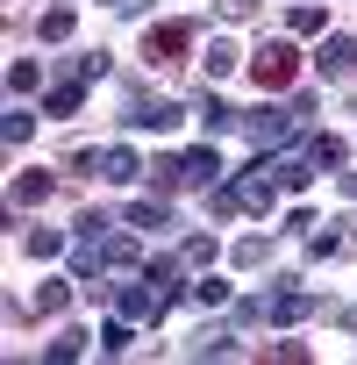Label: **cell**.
<instances>
[{
	"instance_id": "6da1fadb",
	"label": "cell",
	"mask_w": 357,
	"mask_h": 365,
	"mask_svg": "<svg viewBox=\"0 0 357 365\" xmlns=\"http://www.w3.org/2000/svg\"><path fill=\"white\" fill-rule=\"evenodd\" d=\"M314 122V93H300V101H286V108H257V115H243V129H250V143L265 150V143H286L293 129H307Z\"/></svg>"
},
{
	"instance_id": "7a4b0ae2",
	"label": "cell",
	"mask_w": 357,
	"mask_h": 365,
	"mask_svg": "<svg viewBox=\"0 0 357 365\" xmlns=\"http://www.w3.org/2000/svg\"><path fill=\"white\" fill-rule=\"evenodd\" d=\"M65 165H72V172H93V179H107V187H129L136 172H150V165H136V150H72Z\"/></svg>"
},
{
	"instance_id": "3957f363",
	"label": "cell",
	"mask_w": 357,
	"mask_h": 365,
	"mask_svg": "<svg viewBox=\"0 0 357 365\" xmlns=\"http://www.w3.org/2000/svg\"><path fill=\"white\" fill-rule=\"evenodd\" d=\"M272 208V179H229L215 187V215H265Z\"/></svg>"
},
{
	"instance_id": "277c9868",
	"label": "cell",
	"mask_w": 357,
	"mask_h": 365,
	"mask_svg": "<svg viewBox=\"0 0 357 365\" xmlns=\"http://www.w3.org/2000/svg\"><path fill=\"white\" fill-rule=\"evenodd\" d=\"M250 79H257V86H272V93H279V86H293V79H300V51H293V43H265V51L250 58Z\"/></svg>"
},
{
	"instance_id": "5b68a950",
	"label": "cell",
	"mask_w": 357,
	"mask_h": 365,
	"mask_svg": "<svg viewBox=\"0 0 357 365\" xmlns=\"http://www.w3.org/2000/svg\"><path fill=\"white\" fill-rule=\"evenodd\" d=\"M186 51H193V22H164V29H150V43H143L150 65H171V58H186Z\"/></svg>"
},
{
	"instance_id": "8992f818",
	"label": "cell",
	"mask_w": 357,
	"mask_h": 365,
	"mask_svg": "<svg viewBox=\"0 0 357 365\" xmlns=\"http://www.w3.org/2000/svg\"><path fill=\"white\" fill-rule=\"evenodd\" d=\"M314 65H321V72H329V79H350V72H357V36H329V43H321V58H314Z\"/></svg>"
},
{
	"instance_id": "52a82bcc",
	"label": "cell",
	"mask_w": 357,
	"mask_h": 365,
	"mask_svg": "<svg viewBox=\"0 0 357 365\" xmlns=\"http://www.w3.org/2000/svg\"><path fill=\"white\" fill-rule=\"evenodd\" d=\"M129 322H150V315H164V294H143V287H122V301H114Z\"/></svg>"
},
{
	"instance_id": "ba28073f",
	"label": "cell",
	"mask_w": 357,
	"mask_h": 365,
	"mask_svg": "<svg viewBox=\"0 0 357 365\" xmlns=\"http://www.w3.org/2000/svg\"><path fill=\"white\" fill-rule=\"evenodd\" d=\"M300 315H307V294H300V287H279V294L265 301V322H300Z\"/></svg>"
},
{
	"instance_id": "9c48e42d",
	"label": "cell",
	"mask_w": 357,
	"mask_h": 365,
	"mask_svg": "<svg viewBox=\"0 0 357 365\" xmlns=\"http://www.w3.org/2000/svg\"><path fill=\"white\" fill-rule=\"evenodd\" d=\"M79 101H86V79H65L43 93V115H79Z\"/></svg>"
},
{
	"instance_id": "30bf717a",
	"label": "cell",
	"mask_w": 357,
	"mask_h": 365,
	"mask_svg": "<svg viewBox=\"0 0 357 365\" xmlns=\"http://www.w3.org/2000/svg\"><path fill=\"white\" fill-rule=\"evenodd\" d=\"M150 187L157 194H178V187H186V158H150Z\"/></svg>"
},
{
	"instance_id": "8fae6325",
	"label": "cell",
	"mask_w": 357,
	"mask_h": 365,
	"mask_svg": "<svg viewBox=\"0 0 357 365\" xmlns=\"http://www.w3.org/2000/svg\"><path fill=\"white\" fill-rule=\"evenodd\" d=\"M43 194H50V179H43V172H15V187H8V201H15V208H36Z\"/></svg>"
},
{
	"instance_id": "7c38bea8",
	"label": "cell",
	"mask_w": 357,
	"mask_h": 365,
	"mask_svg": "<svg viewBox=\"0 0 357 365\" xmlns=\"http://www.w3.org/2000/svg\"><path fill=\"white\" fill-rule=\"evenodd\" d=\"M300 150H307V165H314V172H329V165H343V150H350V143H343V136H314V143H300Z\"/></svg>"
},
{
	"instance_id": "4fadbf2b",
	"label": "cell",
	"mask_w": 357,
	"mask_h": 365,
	"mask_svg": "<svg viewBox=\"0 0 357 365\" xmlns=\"http://www.w3.org/2000/svg\"><path fill=\"white\" fill-rule=\"evenodd\" d=\"M129 230H171V208H164V194H157V201H136V208H129Z\"/></svg>"
},
{
	"instance_id": "5bb4252c",
	"label": "cell",
	"mask_w": 357,
	"mask_h": 365,
	"mask_svg": "<svg viewBox=\"0 0 357 365\" xmlns=\"http://www.w3.org/2000/svg\"><path fill=\"white\" fill-rule=\"evenodd\" d=\"M186 179H193V187H215V179H222V158H215V150H186Z\"/></svg>"
},
{
	"instance_id": "9a60e30c",
	"label": "cell",
	"mask_w": 357,
	"mask_h": 365,
	"mask_svg": "<svg viewBox=\"0 0 357 365\" xmlns=\"http://www.w3.org/2000/svg\"><path fill=\"white\" fill-rule=\"evenodd\" d=\"M100 251H107V265H122V272L136 265V237H122V230H114V237H100Z\"/></svg>"
},
{
	"instance_id": "2e32d148",
	"label": "cell",
	"mask_w": 357,
	"mask_h": 365,
	"mask_svg": "<svg viewBox=\"0 0 357 365\" xmlns=\"http://www.w3.org/2000/svg\"><path fill=\"white\" fill-rule=\"evenodd\" d=\"M72 301V279H43V294H36V315H58Z\"/></svg>"
},
{
	"instance_id": "e0dca14e",
	"label": "cell",
	"mask_w": 357,
	"mask_h": 365,
	"mask_svg": "<svg viewBox=\"0 0 357 365\" xmlns=\"http://www.w3.org/2000/svg\"><path fill=\"white\" fill-rule=\"evenodd\" d=\"M193 358H236V336L208 329V336H193Z\"/></svg>"
},
{
	"instance_id": "ac0fdd59",
	"label": "cell",
	"mask_w": 357,
	"mask_h": 365,
	"mask_svg": "<svg viewBox=\"0 0 357 365\" xmlns=\"http://www.w3.org/2000/svg\"><path fill=\"white\" fill-rule=\"evenodd\" d=\"M193 115H201V122H208V129H229V122H236V115H229V108H222V101H215V93H201V101H193Z\"/></svg>"
},
{
	"instance_id": "d6986e66",
	"label": "cell",
	"mask_w": 357,
	"mask_h": 365,
	"mask_svg": "<svg viewBox=\"0 0 357 365\" xmlns=\"http://www.w3.org/2000/svg\"><path fill=\"white\" fill-rule=\"evenodd\" d=\"M65 36H72V8H50L43 15V43H65Z\"/></svg>"
},
{
	"instance_id": "ffe728a7",
	"label": "cell",
	"mask_w": 357,
	"mask_h": 365,
	"mask_svg": "<svg viewBox=\"0 0 357 365\" xmlns=\"http://www.w3.org/2000/svg\"><path fill=\"white\" fill-rule=\"evenodd\" d=\"M236 72V51L229 43H208V79H229Z\"/></svg>"
},
{
	"instance_id": "44dd1931",
	"label": "cell",
	"mask_w": 357,
	"mask_h": 365,
	"mask_svg": "<svg viewBox=\"0 0 357 365\" xmlns=\"http://www.w3.org/2000/svg\"><path fill=\"white\" fill-rule=\"evenodd\" d=\"M58 251H65L58 230H29V258H58Z\"/></svg>"
},
{
	"instance_id": "7402d4cb",
	"label": "cell",
	"mask_w": 357,
	"mask_h": 365,
	"mask_svg": "<svg viewBox=\"0 0 357 365\" xmlns=\"http://www.w3.org/2000/svg\"><path fill=\"white\" fill-rule=\"evenodd\" d=\"M100 351H114V358H122V351H129V315H114V322H107V329H100Z\"/></svg>"
},
{
	"instance_id": "603a6c76",
	"label": "cell",
	"mask_w": 357,
	"mask_h": 365,
	"mask_svg": "<svg viewBox=\"0 0 357 365\" xmlns=\"http://www.w3.org/2000/svg\"><path fill=\"white\" fill-rule=\"evenodd\" d=\"M29 129H36V115H22V108L0 122V136H8V143H29Z\"/></svg>"
},
{
	"instance_id": "cb8c5ba5",
	"label": "cell",
	"mask_w": 357,
	"mask_h": 365,
	"mask_svg": "<svg viewBox=\"0 0 357 365\" xmlns=\"http://www.w3.org/2000/svg\"><path fill=\"white\" fill-rule=\"evenodd\" d=\"M36 79H43V72H36V65H29V58H15V65H8V86H15V93H29V86H36Z\"/></svg>"
},
{
	"instance_id": "d4e9b609",
	"label": "cell",
	"mask_w": 357,
	"mask_h": 365,
	"mask_svg": "<svg viewBox=\"0 0 357 365\" xmlns=\"http://www.w3.org/2000/svg\"><path fill=\"white\" fill-rule=\"evenodd\" d=\"M265 258H272L265 237H243V244H236V265H265Z\"/></svg>"
},
{
	"instance_id": "484cf974",
	"label": "cell",
	"mask_w": 357,
	"mask_h": 365,
	"mask_svg": "<svg viewBox=\"0 0 357 365\" xmlns=\"http://www.w3.org/2000/svg\"><path fill=\"white\" fill-rule=\"evenodd\" d=\"M178 258H186V265H208V258H215V237H186V251H178Z\"/></svg>"
},
{
	"instance_id": "4316f807",
	"label": "cell",
	"mask_w": 357,
	"mask_h": 365,
	"mask_svg": "<svg viewBox=\"0 0 357 365\" xmlns=\"http://www.w3.org/2000/svg\"><path fill=\"white\" fill-rule=\"evenodd\" d=\"M321 22H329L321 8H293V29H300V36H321Z\"/></svg>"
},
{
	"instance_id": "83f0119b",
	"label": "cell",
	"mask_w": 357,
	"mask_h": 365,
	"mask_svg": "<svg viewBox=\"0 0 357 365\" xmlns=\"http://www.w3.org/2000/svg\"><path fill=\"white\" fill-rule=\"evenodd\" d=\"M79 344H86V336H79V329H72V336H58V344H50V351H43V358H58V365H65V358H79Z\"/></svg>"
},
{
	"instance_id": "f1b7e54d",
	"label": "cell",
	"mask_w": 357,
	"mask_h": 365,
	"mask_svg": "<svg viewBox=\"0 0 357 365\" xmlns=\"http://www.w3.org/2000/svg\"><path fill=\"white\" fill-rule=\"evenodd\" d=\"M250 8H257V0H222V22H243Z\"/></svg>"
},
{
	"instance_id": "f546056e",
	"label": "cell",
	"mask_w": 357,
	"mask_h": 365,
	"mask_svg": "<svg viewBox=\"0 0 357 365\" xmlns=\"http://www.w3.org/2000/svg\"><path fill=\"white\" fill-rule=\"evenodd\" d=\"M329 315H336L343 329H357V301H350V308H329Z\"/></svg>"
},
{
	"instance_id": "4dcf8cb0",
	"label": "cell",
	"mask_w": 357,
	"mask_h": 365,
	"mask_svg": "<svg viewBox=\"0 0 357 365\" xmlns=\"http://www.w3.org/2000/svg\"><path fill=\"white\" fill-rule=\"evenodd\" d=\"M343 194H350V201H357V172H350V179H343Z\"/></svg>"
}]
</instances>
